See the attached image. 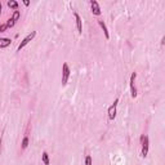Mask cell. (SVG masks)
<instances>
[{"instance_id":"cell-1","label":"cell","mask_w":165,"mask_h":165,"mask_svg":"<svg viewBox=\"0 0 165 165\" xmlns=\"http://www.w3.org/2000/svg\"><path fill=\"white\" fill-rule=\"evenodd\" d=\"M141 145H142L141 155H142V158H146L148 155V137L145 136V134L141 137Z\"/></svg>"},{"instance_id":"cell-2","label":"cell","mask_w":165,"mask_h":165,"mask_svg":"<svg viewBox=\"0 0 165 165\" xmlns=\"http://www.w3.org/2000/svg\"><path fill=\"white\" fill-rule=\"evenodd\" d=\"M35 36H36V31H31V32H30V34H28V35H27V36H26V38L23 39V40H22V41H21V44L18 45V52H21V50H22V49H23V48H25L26 45H27V44H28V43H30V41H31V40H32V39H34V38H35Z\"/></svg>"},{"instance_id":"cell-3","label":"cell","mask_w":165,"mask_h":165,"mask_svg":"<svg viewBox=\"0 0 165 165\" xmlns=\"http://www.w3.org/2000/svg\"><path fill=\"white\" fill-rule=\"evenodd\" d=\"M118 103H119V98H116L115 102L108 107V120H114L116 118V107H118Z\"/></svg>"},{"instance_id":"cell-4","label":"cell","mask_w":165,"mask_h":165,"mask_svg":"<svg viewBox=\"0 0 165 165\" xmlns=\"http://www.w3.org/2000/svg\"><path fill=\"white\" fill-rule=\"evenodd\" d=\"M68 77H70V67H68L67 63H63V66H62V85L67 84Z\"/></svg>"},{"instance_id":"cell-5","label":"cell","mask_w":165,"mask_h":165,"mask_svg":"<svg viewBox=\"0 0 165 165\" xmlns=\"http://www.w3.org/2000/svg\"><path fill=\"white\" fill-rule=\"evenodd\" d=\"M136 77L137 74L133 72L132 76H130V93H132V98L137 97V88H136Z\"/></svg>"},{"instance_id":"cell-6","label":"cell","mask_w":165,"mask_h":165,"mask_svg":"<svg viewBox=\"0 0 165 165\" xmlns=\"http://www.w3.org/2000/svg\"><path fill=\"white\" fill-rule=\"evenodd\" d=\"M20 17H21V13H20V10H14V13H13V17L12 18H9L8 20V22L5 23L7 25V27L9 28V27H13V26L16 25V22L20 20Z\"/></svg>"},{"instance_id":"cell-7","label":"cell","mask_w":165,"mask_h":165,"mask_svg":"<svg viewBox=\"0 0 165 165\" xmlns=\"http://www.w3.org/2000/svg\"><path fill=\"white\" fill-rule=\"evenodd\" d=\"M90 7H92V12L94 16H99L101 14V9H99V5L97 2H94V0H92L90 2Z\"/></svg>"},{"instance_id":"cell-8","label":"cell","mask_w":165,"mask_h":165,"mask_svg":"<svg viewBox=\"0 0 165 165\" xmlns=\"http://www.w3.org/2000/svg\"><path fill=\"white\" fill-rule=\"evenodd\" d=\"M74 16H75V20H76V27H77V32L81 34L82 32V22H81V18L80 16L77 14L76 12H74Z\"/></svg>"},{"instance_id":"cell-9","label":"cell","mask_w":165,"mask_h":165,"mask_svg":"<svg viewBox=\"0 0 165 165\" xmlns=\"http://www.w3.org/2000/svg\"><path fill=\"white\" fill-rule=\"evenodd\" d=\"M98 25L102 27V30H103V34H105V38H106V39H110V34H108V30H107V26H106V23L103 22L102 20H98Z\"/></svg>"},{"instance_id":"cell-10","label":"cell","mask_w":165,"mask_h":165,"mask_svg":"<svg viewBox=\"0 0 165 165\" xmlns=\"http://www.w3.org/2000/svg\"><path fill=\"white\" fill-rule=\"evenodd\" d=\"M10 39L8 38H0V48H7L10 45Z\"/></svg>"},{"instance_id":"cell-11","label":"cell","mask_w":165,"mask_h":165,"mask_svg":"<svg viewBox=\"0 0 165 165\" xmlns=\"http://www.w3.org/2000/svg\"><path fill=\"white\" fill-rule=\"evenodd\" d=\"M8 7L9 8H13V9H18V3L17 2H14V0H9V2H8Z\"/></svg>"},{"instance_id":"cell-12","label":"cell","mask_w":165,"mask_h":165,"mask_svg":"<svg viewBox=\"0 0 165 165\" xmlns=\"http://www.w3.org/2000/svg\"><path fill=\"white\" fill-rule=\"evenodd\" d=\"M41 159H43V163H44V165H49V156H48V154L45 152V151L43 152Z\"/></svg>"},{"instance_id":"cell-13","label":"cell","mask_w":165,"mask_h":165,"mask_svg":"<svg viewBox=\"0 0 165 165\" xmlns=\"http://www.w3.org/2000/svg\"><path fill=\"white\" fill-rule=\"evenodd\" d=\"M27 146H28V137L26 136L23 140H22V148L26 150V148H27Z\"/></svg>"},{"instance_id":"cell-14","label":"cell","mask_w":165,"mask_h":165,"mask_svg":"<svg viewBox=\"0 0 165 165\" xmlns=\"http://www.w3.org/2000/svg\"><path fill=\"white\" fill-rule=\"evenodd\" d=\"M85 165H92V158L90 156H86L85 158Z\"/></svg>"},{"instance_id":"cell-15","label":"cell","mask_w":165,"mask_h":165,"mask_svg":"<svg viewBox=\"0 0 165 165\" xmlns=\"http://www.w3.org/2000/svg\"><path fill=\"white\" fill-rule=\"evenodd\" d=\"M7 28H8V27H7V25H0V32H4Z\"/></svg>"},{"instance_id":"cell-16","label":"cell","mask_w":165,"mask_h":165,"mask_svg":"<svg viewBox=\"0 0 165 165\" xmlns=\"http://www.w3.org/2000/svg\"><path fill=\"white\" fill-rule=\"evenodd\" d=\"M23 4H25V5H26V7H27V5H28V4H30V2H28V0H25V2H23Z\"/></svg>"},{"instance_id":"cell-17","label":"cell","mask_w":165,"mask_h":165,"mask_svg":"<svg viewBox=\"0 0 165 165\" xmlns=\"http://www.w3.org/2000/svg\"><path fill=\"white\" fill-rule=\"evenodd\" d=\"M0 14H2V3H0Z\"/></svg>"}]
</instances>
